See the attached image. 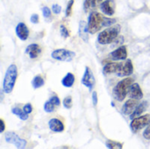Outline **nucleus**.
Masks as SVG:
<instances>
[{
  "instance_id": "nucleus-1",
  "label": "nucleus",
  "mask_w": 150,
  "mask_h": 149,
  "mask_svg": "<svg viewBox=\"0 0 150 149\" xmlns=\"http://www.w3.org/2000/svg\"><path fill=\"white\" fill-rule=\"evenodd\" d=\"M17 76H18V70H17L16 65L14 64L10 65L6 70L4 79V83H3V89L6 94L11 93L12 90L14 89Z\"/></svg>"
},
{
  "instance_id": "nucleus-2",
  "label": "nucleus",
  "mask_w": 150,
  "mask_h": 149,
  "mask_svg": "<svg viewBox=\"0 0 150 149\" xmlns=\"http://www.w3.org/2000/svg\"><path fill=\"white\" fill-rule=\"evenodd\" d=\"M120 32V25H113V26L109 27V28L105 29V31L101 32L98 34V40L102 45L110 44V43L113 42L114 40H116V39L119 36Z\"/></svg>"
},
{
  "instance_id": "nucleus-3",
  "label": "nucleus",
  "mask_w": 150,
  "mask_h": 149,
  "mask_svg": "<svg viewBox=\"0 0 150 149\" xmlns=\"http://www.w3.org/2000/svg\"><path fill=\"white\" fill-rule=\"evenodd\" d=\"M134 79L129 77V78H125L120 83H118L113 89L114 98L118 101H123L126 98L128 90L130 86L134 83Z\"/></svg>"
},
{
  "instance_id": "nucleus-4",
  "label": "nucleus",
  "mask_w": 150,
  "mask_h": 149,
  "mask_svg": "<svg viewBox=\"0 0 150 149\" xmlns=\"http://www.w3.org/2000/svg\"><path fill=\"white\" fill-rule=\"evenodd\" d=\"M105 18L97 11H92L89 16L88 30L91 34H94L103 27V22Z\"/></svg>"
},
{
  "instance_id": "nucleus-5",
  "label": "nucleus",
  "mask_w": 150,
  "mask_h": 149,
  "mask_svg": "<svg viewBox=\"0 0 150 149\" xmlns=\"http://www.w3.org/2000/svg\"><path fill=\"white\" fill-rule=\"evenodd\" d=\"M53 59L60 61H71L76 56V53L67 49H56L52 54Z\"/></svg>"
},
{
  "instance_id": "nucleus-6",
  "label": "nucleus",
  "mask_w": 150,
  "mask_h": 149,
  "mask_svg": "<svg viewBox=\"0 0 150 149\" xmlns=\"http://www.w3.org/2000/svg\"><path fill=\"white\" fill-rule=\"evenodd\" d=\"M150 123V114L144 115V116H140L133 119L131 123V128L133 132L136 133L145 126H147Z\"/></svg>"
},
{
  "instance_id": "nucleus-7",
  "label": "nucleus",
  "mask_w": 150,
  "mask_h": 149,
  "mask_svg": "<svg viewBox=\"0 0 150 149\" xmlns=\"http://www.w3.org/2000/svg\"><path fill=\"white\" fill-rule=\"evenodd\" d=\"M5 141L8 143L14 144L17 148H25L26 147V141L18 137L16 133L9 132L5 134Z\"/></svg>"
},
{
  "instance_id": "nucleus-8",
  "label": "nucleus",
  "mask_w": 150,
  "mask_h": 149,
  "mask_svg": "<svg viewBox=\"0 0 150 149\" xmlns=\"http://www.w3.org/2000/svg\"><path fill=\"white\" fill-rule=\"evenodd\" d=\"M95 82L96 81H95V77L93 76L92 71L91 70V68L89 67H86L83 79H82V83L84 86H86L90 90H91L95 85Z\"/></svg>"
},
{
  "instance_id": "nucleus-9",
  "label": "nucleus",
  "mask_w": 150,
  "mask_h": 149,
  "mask_svg": "<svg viewBox=\"0 0 150 149\" xmlns=\"http://www.w3.org/2000/svg\"><path fill=\"white\" fill-rule=\"evenodd\" d=\"M133 71H134V66L132 61L128 59L125 62L120 63V68L116 74L118 76H127L132 75Z\"/></svg>"
},
{
  "instance_id": "nucleus-10",
  "label": "nucleus",
  "mask_w": 150,
  "mask_h": 149,
  "mask_svg": "<svg viewBox=\"0 0 150 149\" xmlns=\"http://www.w3.org/2000/svg\"><path fill=\"white\" fill-rule=\"evenodd\" d=\"M127 95L130 98H134L136 100H140L143 97V92H142L140 85L136 83H134L130 86L128 92H127Z\"/></svg>"
},
{
  "instance_id": "nucleus-11",
  "label": "nucleus",
  "mask_w": 150,
  "mask_h": 149,
  "mask_svg": "<svg viewBox=\"0 0 150 149\" xmlns=\"http://www.w3.org/2000/svg\"><path fill=\"white\" fill-rule=\"evenodd\" d=\"M111 57L112 60L115 61H120V60H126L127 57V47L121 46L118 47L116 50H114L112 53H111Z\"/></svg>"
},
{
  "instance_id": "nucleus-12",
  "label": "nucleus",
  "mask_w": 150,
  "mask_h": 149,
  "mask_svg": "<svg viewBox=\"0 0 150 149\" xmlns=\"http://www.w3.org/2000/svg\"><path fill=\"white\" fill-rule=\"evenodd\" d=\"M16 34L19 40L23 41L26 40L29 36V30L26 25L24 23H18V25L16 26Z\"/></svg>"
},
{
  "instance_id": "nucleus-13",
  "label": "nucleus",
  "mask_w": 150,
  "mask_h": 149,
  "mask_svg": "<svg viewBox=\"0 0 150 149\" xmlns=\"http://www.w3.org/2000/svg\"><path fill=\"white\" fill-rule=\"evenodd\" d=\"M137 105H138V102H137L136 99L131 98V99L127 100L124 104V105L122 107L123 114H125V115H131L134 112V110L137 107Z\"/></svg>"
},
{
  "instance_id": "nucleus-14",
  "label": "nucleus",
  "mask_w": 150,
  "mask_h": 149,
  "mask_svg": "<svg viewBox=\"0 0 150 149\" xmlns=\"http://www.w3.org/2000/svg\"><path fill=\"white\" fill-rule=\"evenodd\" d=\"M114 2L112 0H105L100 4L101 11L107 16H112L114 14Z\"/></svg>"
},
{
  "instance_id": "nucleus-15",
  "label": "nucleus",
  "mask_w": 150,
  "mask_h": 149,
  "mask_svg": "<svg viewBox=\"0 0 150 149\" xmlns=\"http://www.w3.org/2000/svg\"><path fill=\"white\" fill-rule=\"evenodd\" d=\"M60 99L57 96H53L48 101H47L44 105V111L46 112H53L55 107L60 105Z\"/></svg>"
},
{
  "instance_id": "nucleus-16",
  "label": "nucleus",
  "mask_w": 150,
  "mask_h": 149,
  "mask_svg": "<svg viewBox=\"0 0 150 149\" xmlns=\"http://www.w3.org/2000/svg\"><path fill=\"white\" fill-rule=\"evenodd\" d=\"M48 126L50 130L54 133H62L64 131L63 123L58 119H52L48 122Z\"/></svg>"
},
{
  "instance_id": "nucleus-17",
  "label": "nucleus",
  "mask_w": 150,
  "mask_h": 149,
  "mask_svg": "<svg viewBox=\"0 0 150 149\" xmlns=\"http://www.w3.org/2000/svg\"><path fill=\"white\" fill-rule=\"evenodd\" d=\"M41 53V48L38 44H31L25 49V54L29 55L31 59H36Z\"/></svg>"
},
{
  "instance_id": "nucleus-18",
  "label": "nucleus",
  "mask_w": 150,
  "mask_h": 149,
  "mask_svg": "<svg viewBox=\"0 0 150 149\" xmlns=\"http://www.w3.org/2000/svg\"><path fill=\"white\" fill-rule=\"evenodd\" d=\"M89 30H88V24H86L85 21L82 20L79 23V28H78V34L81 37V39L84 41H88L89 36H88Z\"/></svg>"
},
{
  "instance_id": "nucleus-19",
  "label": "nucleus",
  "mask_w": 150,
  "mask_h": 149,
  "mask_svg": "<svg viewBox=\"0 0 150 149\" xmlns=\"http://www.w3.org/2000/svg\"><path fill=\"white\" fill-rule=\"evenodd\" d=\"M120 68V63L110 62L104 67L103 72L105 75H108V74H112V73H117L119 71Z\"/></svg>"
},
{
  "instance_id": "nucleus-20",
  "label": "nucleus",
  "mask_w": 150,
  "mask_h": 149,
  "mask_svg": "<svg viewBox=\"0 0 150 149\" xmlns=\"http://www.w3.org/2000/svg\"><path fill=\"white\" fill-rule=\"evenodd\" d=\"M147 108H148V103L147 102H142L140 105H138L137 107L135 108L134 112L131 114V117H130L131 119H134L137 117H140L146 111Z\"/></svg>"
},
{
  "instance_id": "nucleus-21",
  "label": "nucleus",
  "mask_w": 150,
  "mask_h": 149,
  "mask_svg": "<svg viewBox=\"0 0 150 149\" xmlns=\"http://www.w3.org/2000/svg\"><path fill=\"white\" fill-rule=\"evenodd\" d=\"M75 83V76L72 73H68L62 80V84L66 88H70Z\"/></svg>"
},
{
  "instance_id": "nucleus-22",
  "label": "nucleus",
  "mask_w": 150,
  "mask_h": 149,
  "mask_svg": "<svg viewBox=\"0 0 150 149\" xmlns=\"http://www.w3.org/2000/svg\"><path fill=\"white\" fill-rule=\"evenodd\" d=\"M101 2V0H84L83 3V9L85 11H90L96 8L98 4Z\"/></svg>"
},
{
  "instance_id": "nucleus-23",
  "label": "nucleus",
  "mask_w": 150,
  "mask_h": 149,
  "mask_svg": "<svg viewBox=\"0 0 150 149\" xmlns=\"http://www.w3.org/2000/svg\"><path fill=\"white\" fill-rule=\"evenodd\" d=\"M11 112L16 115L17 117H18L21 120H26L28 119V113L25 112L24 110L20 109V108H18V107H15L11 110Z\"/></svg>"
},
{
  "instance_id": "nucleus-24",
  "label": "nucleus",
  "mask_w": 150,
  "mask_h": 149,
  "mask_svg": "<svg viewBox=\"0 0 150 149\" xmlns=\"http://www.w3.org/2000/svg\"><path fill=\"white\" fill-rule=\"evenodd\" d=\"M32 85L34 89H39L44 85V79L40 76H36L32 81Z\"/></svg>"
},
{
  "instance_id": "nucleus-25",
  "label": "nucleus",
  "mask_w": 150,
  "mask_h": 149,
  "mask_svg": "<svg viewBox=\"0 0 150 149\" xmlns=\"http://www.w3.org/2000/svg\"><path fill=\"white\" fill-rule=\"evenodd\" d=\"M106 147L108 148H122V144H120L117 141H108L106 142Z\"/></svg>"
},
{
  "instance_id": "nucleus-26",
  "label": "nucleus",
  "mask_w": 150,
  "mask_h": 149,
  "mask_svg": "<svg viewBox=\"0 0 150 149\" xmlns=\"http://www.w3.org/2000/svg\"><path fill=\"white\" fill-rule=\"evenodd\" d=\"M60 32H61V35L63 38H69L70 36L69 31L66 28V26L64 25H61V26H60Z\"/></svg>"
},
{
  "instance_id": "nucleus-27",
  "label": "nucleus",
  "mask_w": 150,
  "mask_h": 149,
  "mask_svg": "<svg viewBox=\"0 0 150 149\" xmlns=\"http://www.w3.org/2000/svg\"><path fill=\"white\" fill-rule=\"evenodd\" d=\"M63 106L66 109H70L71 108V106H72V97L70 96H68L63 99Z\"/></svg>"
},
{
  "instance_id": "nucleus-28",
  "label": "nucleus",
  "mask_w": 150,
  "mask_h": 149,
  "mask_svg": "<svg viewBox=\"0 0 150 149\" xmlns=\"http://www.w3.org/2000/svg\"><path fill=\"white\" fill-rule=\"evenodd\" d=\"M73 4H74V0H69V3H68V4H67V8H66V11H65L66 17H69L71 15Z\"/></svg>"
},
{
  "instance_id": "nucleus-29",
  "label": "nucleus",
  "mask_w": 150,
  "mask_h": 149,
  "mask_svg": "<svg viewBox=\"0 0 150 149\" xmlns=\"http://www.w3.org/2000/svg\"><path fill=\"white\" fill-rule=\"evenodd\" d=\"M116 23L115 18H105L104 22H103V26H110Z\"/></svg>"
},
{
  "instance_id": "nucleus-30",
  "label": "nucleus",
  "mask_w": 150,
  "mask_h": 149,
  "mask_svg": "<svg viewBox=\"0 0 150 149\" xmlns=\"http://www.w3.org/2000/svg\"><path fill=\"white\" fill-rule=\"evenodd\" d=\"M42 14H43V17L45 18H49L51 17V11L48 7L47 6H44L42 8Z\"/></svg>"
},
{
  "instance_id": "nucleus-31",
  "label": "nucleus",
  "mask_w": 150,
  "mask_h": 149,
  "mask_svg": "<svg viewBox=\"0 0 150 149\" xmlns=\"http://www.w3.org/2000/svg\"><path fill=\"white\" fill-rule=\"evenodd\" d=\"M52 11H53V12H54V14H60L61 11H62V7H61L59 4H53V6H52Z\"/></svg>"
},
{
  "instance_id": "nucleus-32",
  "label": "nucleus",
  "mask_w": 150,
  "mask_h": 149,
  "mask_svg": "<svg viewBox=\"0 0 150 149\" xmlns=\"http://www.w3.org/2000/svg\"><path fill=\"white\" fill-rule=\"evenodd\" d=\"M23 110H24L25 112H26V113L29 114V113H31V112H33V106H32L31 104H26V105H24Z\"/></svg>"
},
{
  "instance_id": "nucleus-33",
  "label": "nucleus",
  "mask_w": 150,
  "mask_h": 149,
  "mask_svg": "<svg viewBox=\"0 0 150 149\" xmlns=\"http://www.w3.org/2000/svg\"><path fill=\"white\" fill-rule=\"evenodd\" d=\"M143 136L146 140H150V123L147 126V128L143 133Z\"/></svg>"
},
{
  "instance_id": "nucleus-34",
  "label": "nucleus",
  "mask_w": 150,
  "mask_h": 149,
  "mask_svg": "<svg viewBox=\"0 0 150 149\" xmlns=\"http://www.w3.org/2000/svg\"><path fill=\"white\" fill-rule=\"evenodd\" d=\"M30 20H31V22L33 23V24H38L39 23V15L38 14H33L32 16H31V18H30Z\"/></svg>"
},
{
  "instance_id": "nucleus-35",
  "label": "nucleus",
  "mask_w": 150,
  "mask_h": 149,
  "mask_svg": "<svg viewBox=\"0 0 150 149\" xmlns=\"http://www.w3.org/2000/svg\"><path fill=\"white\" fill-rule=\"evenodd\" d=\"M92 103L94 105H96L98 104V95H97V92L94 91L92 93Z\"/></svg>"
},
{
  "instance_id": "nucleus-36",
  "label": "nucleus",
  "mask_w": 150,
  "mask_h": 149,
  "mask_svg": "<svg viewBox=\"0 0 150 149\" xmlns=\"http://www.w3.org/2000/svg\"><path fill=\"white\" fill-rule=\"evenodd\" d=\"M0 125H1V130H0V133H4V120L3 119H1L0 120Z\"/></svg>"
},
{
  "instance_id": "nucleus-37",
  "label": "nucleus",
  "mask_w": 150,
  "mask_h": 149,
  "mask_svg": "<svg viewBox=\"0 0 150 149\" xmlns=\"http://www.w3.org/2000/svg\"><path fill=\"white\" fill-rule=\"evenodd\" d=\"M101 1H103V0H101Z\"/></svg>"
}]
</instances>
